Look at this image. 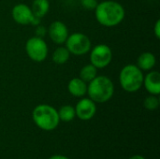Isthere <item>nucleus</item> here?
<instances>
[{
    "instance_id": "obj_9",
    "label": "nucleus",
    "mask_w": 160,
    "mask_h": 159,
    "mask_svg": "<svg viewBox=\"0 0 160 159\" xmlns=\"http://www.w3.org/2000/svg\"><path fill=\"white\" fill-rule=\"evenodd\" d=\"M75 112H76V116L79 119L82 121H88L92 119L97 112L96 103L89 97L82 98L76 104Z\"/></svg>"
},
{
    "instance_id": "obj_6",
    "label": "nucleus",
    "mask_w": 160,
    "mask_h": 159,
    "mask_svg": "<svg viewBox=\"0 0 160 159\" xmlns=\"http://www.w3.org/2000/svg\"><path fill=\"white\" fill-rule=\"evenodd\" d=\"M48 51V45L43 37L35 36L29 37L25 43V52L28 57L34 62H43L47 58Z\"/></svg>"
},
{
    "instance_id": "obj_17",
    "label": "nucleus",
    "mask_w": 160,
    "mask_h": 159,
    "mask_svg": "<svg viewBox=\"0 0 160 159\" xmlns=\"http://www.w3.org/2000/svg\"><path fill=\"white\" fill-rule=\"evenodd\" d=\"M58 112V116L60 121L63 122H70L76 117L75 108L70 105H65L60 108Z\"/></svg>"
},
{
    "instance_id": "obj_11",
    "label": "nucleus",
    "mask_w": 160,
    "mask_h": 159,
    "mask_svg": "<svg viewBox=\"0 0 160 159\" xmlns=\"http://www.w3.org/2000/svg\"><path fill=\"white\" fill-rule=\"evenodd\" d=\"M146 91L150 95L158 96L160 94V73L158 71L150 70V72L144 76L143 83Z\"/></svg>"
},
{
    "instance_id": "obj_14",
    "label": "nucleus",
    "mask_w": 160,
    "mask_h": 159,
    "mask_svg": "<svg viewBox=\"0 0 160 159\" xmlns=\"http://www.w3.org/2000/svg\"><path fill=\"white\" fill-rule=\"evenodd\" d=\"M33 14L38 18H43L50 9L49 0H34L31 7Z\"/></svg>"
},
{
    "instance_id": "obj_22",
    "label": "nucleus",
    "mask_w": 160,
    "mask_h": 159,
    "mask_svg": "<svg viewBox=\"0 0 160 159\" xmlns=\"http://www.w3.org/2000/svg\"><path fill=\"white\" fill-rule=\"evenodd\" d=\"M49 159H69L68 157H65V156H61V155H54L52 157H51Z\"/></svg>"
},
{
    "instance_id": "obj_13",
    "label": "nucleus",
    "mask_w": 160,
    "mask_h": 159,
    "mask_svg": "<svg viewBox=\"0 0 160 159\" xmlns=\"http://www.w3.org/2000/svg\"><path fill=\"white\" fill-rule=\"evenodd\" d=\"M156 63H157L156 56L150 52H142L138 57L137 67L142 71H150L154 68Z\"/></svg>"
},
{
    "instance_id": "obj_20",
    "label": "nucleus",
    "mask_w": 160,
    "mask_h": 159,
    "mask_svg": "<svg viewBox=\"0 0 160 159\" xmlns=\"http://www.w3.org/2000/svg\"><path fill=\"white\" fill-rule=\"evenodd\" d=\"M46 34H47V29L43 25L38 24L36 29V36L39 37H44Z\"/></svg>"
},
{
    "instance_id": "obj_19",
    "label": "nucleus",
    "mask_w": 160,
    "mask_h": 159,
    "mask_svg": "<svg viewBox=\"0 0 160 159\" xmlns=\"http://www.w3.org/2000/svg\"><path fill=\"white\" fill-rule=\"evenodd\" d=\"M81 4L82 7L88 10H94L96 7L98 6V0H81Z\"/></svg>"
},
{
    "instance_id": "obj_7",
    "label": "nucleus",
    "mask_w": 160,
    "mask_h": 159,
    "mask_svg": "<svg viewBox=\"0 0 160 159\" xmlns=\"http://www.w3.org/2000/svg\"><path fill=\"white\" fill-rule=\"evenodd\" d=\"M90 64L97 68L108 67L112 60V49L107 44H98L90 50Z\"/></svg>"
},
{
    "instance_id": "obj_18",
    "label": "nucleus",
    "mask_w": 160,
    "mask_h": 159,
    "mask_svg": "<svg viewBox=\"0 0 160 159\" xmlns=\"http://www.w3.org/2000/svg\"><path fill=\"white\" fill-rule=\"evenodd\" d=\"M159 98L158 97V96L155 95H150L149 97H147L144 101H143V106L145 109L149 110V111H155L159 107Z\"/></svg>"
},
{
    "instance_id": "obj_2",
    "label": "nucleus",
    "mask_w": 160,
    "mask_h": 159,
    "mask_svg": "<svg viewBox=\"0 0 160 159\" xmlns=\"http://www.w3.org/2000/svg\"><path fill=\"white\" fill-rule=\"evenodd\" d=\"M87 94L95 103H105L114 94V84L107 76H96L87 84Z\"/></svg>"
},
{
    "instance_id": "obj_12",
    "label": "nucleus",
    "mask_w": 160,
    "mask_h": 159,
    "mask_svg": "<svg viewBox=\"0 0 160 159\" xmlns=\"http://www.w3.org/2000/svg\"><path fill=\"white\" fill-rule=\"evenodd\" d=\"M68 91L75 97H82L87 94V82L80 77L73 78L68 83Z\"/></svg>"
},
{
    "instance_id": "obj_5",
    "label": "nucleus",
    "mask_w": 160,
    "mask_h": 159,
    "mask_svg": "<svg viewBox=\"0 0 160 159\" xmlns=\"http://www.w3.org/2000/svg\"><path fill=\"white\" fill-rule=\"evenodd\" d=\"M66 48L70 54L81 56L88 53L92 49V43L88 36L82 33H73L68 35L66 40Z\"/></svg>"
},
{
    "instance_id": "obj_1",
    "label": "nucleus",
    "mask_w": 160,
    "mask_h": 159,
    "mask_svg": "<svg viewBox=\"0 0 160 159\" xmlns=\"http://www.w3.org/2000/svg\"><path fill=\"white\" fill-rule=\"evenodd\" d=\"M94 10L97 21L105 27H114L120 24L126 15L124 7L114 0L102 1L98 4Z\"/></svg>"
},
{
    "instance_id": "obj_4",
    "label": "nucleus",
    "mask_w": 160,
    "mask_h": 159,
    "mask_svg": "<svg viewBox=\"0 0 160 159\" xmlns=\"http://www.w3.org/2000/svg\"><path fill=\"white\" fill-rule=\"evenodd\" d=\"M143 71L137 65L129 64L125 66L119 74L121 87L128 93H135L141 89L143 83Z\"/></svg>"
},
{
    "instance_id": "obj_16",
    "label": "nucleus",
    "mask_w": 160,
    "mask_h": 159,
    "mask_svg": "<svg viewBox=\"0 0 160 159\" xmlns=\"http://www.w3.org/2000/svg\"><path fill=\"white\" fill-rule=\"evenodd\" d=\"M96 76H98V68L92 64L82 67L80 70V78L87 83L91 82Z\"/></svg>"
},
{
    "instance_id": "obj_15",
    "label": "nucleus",
    "mask_w": 160,
    "mask_h": 159,
    "mask_svg": "<svg viewBox=\"0 0 160 159\" xmlns=\"http://www.w3.org/2000/svg\"><path fill=\"white\" fill-rule=\"evenodd\" d=\"M69 58H70V52L66 47H63V46L55 49V51L53 52L52 55V61L57 65L66 64L69 60Z\"/></svg>"
},
{
    "instance_id": "obj_23",
    "label": "nucleus",
    "mask_w": 160,
    "mask_h": 159,
    "mask_svg": "<svg viewBox=\"0 0 160 159\" xmlns=\"http://www.w3.org/2000/svg\"><path fill=\"white\" fill-rule=\"evenodd\" d=\"M128 159H145V157H143L142 156H140V155H136V156H133Z\"/></svg>"
},
{
    "instance_id": "obj_3",
    "label": "nucleus",
    "mask_w": 160,
    "mask_h": 159,
    "mask_svg": "<svg viewBox=\"0 0 160 159\" xmlns=\"http://www.w3.org/2000/svg\"><path fill=\"white\" fill-rule=\"evenodd\" d=\"M34 123L42 130L52 131L55 129L60 122L58 112L51 105L40 104L35 107L32 112Z\"/></svg>"
},
{
    "instance_id": "obj_10",
    "label": "nucleus",
    "mask_w": 160,
    "mask_h": 159,
    "mask_svg": "<svg viewBox=\"0 0 160 159\" xmlns=\"http://www.w3.org/2000/svg\"><path fill=\"white\" fill-rule=\"evenodd\" d=\"M47 33H48L50 38L52 39V41L58 45L65 43L69 35L68 26L61 21L52 22L50 24V26L47 30Z\"/></svg>"
},
{
    "instance_id": "obj_21",
    "label": "nucleus",
    "mask_w": 160,
    "mask_h": 159,
    "mask_svg": "<svg viewBox=\"0 0 160 159\" xmlns=\"http://www.w3.org/2000/svg\"><path fill=\"white\" fill-rule=\"evenodd\" d=\"M154 34H155V37L159 39L160 37V20H158L155 23V26H154Z\"/></svg>"
},
{
    "instance_id": "obj_8",
    "label": "nucleus",
    "mask_w": 160,
    "mask_h": 159,
    "mask_svg": "<svg viewBox=\"0 0 160 159\" xmlns=\"http://www.w3.org/2000/svg\"><path fill=\"white\" fill-rule=\"evenodd\" d=\"M11 16L15 22L21 25H38L40 23V18L36 17L30 7L25 4H17L12 7Z\"/></svg>"
}]
</instances>
